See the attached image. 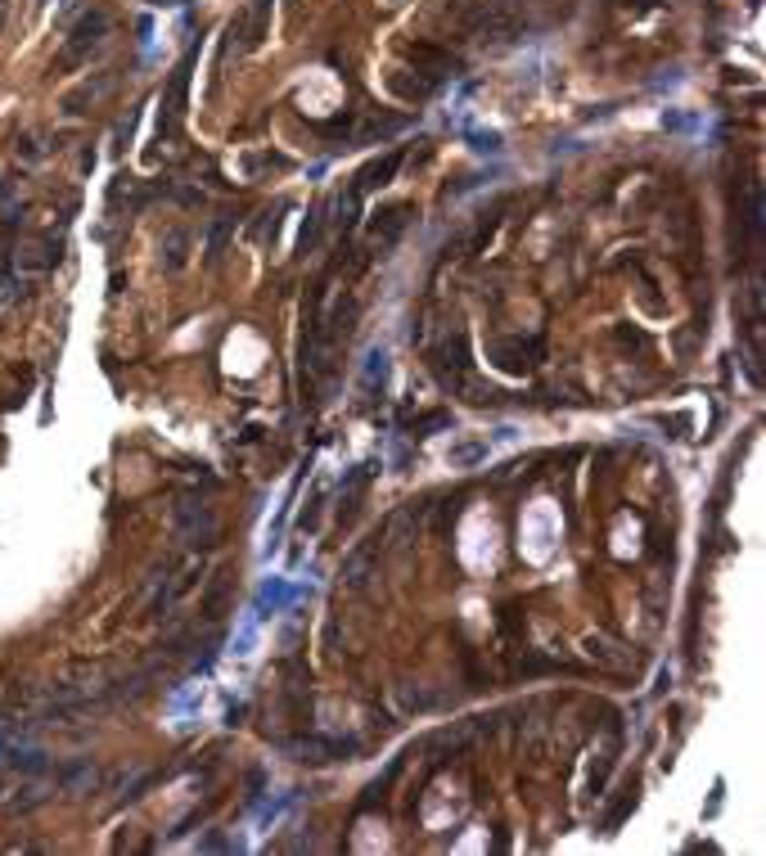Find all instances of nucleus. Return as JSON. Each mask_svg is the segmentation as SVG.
Wrapping results in <instances>:
<instances>
[{
  "instance_id": "1",
  "label": "nucleus",
  "mask_w": 766,
  "mask_h": 856,
  "mask_svg": "<svg viewBox=\"0 0 766 856\" xmlns=\"http://www.w3.org/2000/svg\"><path fill=\"white\" fill-rule=\"evenodd\" d=\"M104 33H109V14H104V10H90V14L73 27V41L64 46V64H77L86 50H96V46L104 41Z\"/></svg>"
},
{
  "instance_id": "2",
  "label": "nucleus",
  "mask_w": 766,
  "mask_h": 856,
  "mask_svg": "<svg viewBox=\"0 0 766 856\" xmlns=\"http://www.w3.org/2000/svg\"><path fill=\"white\" fill-rule=\"evenodd\" d=\"M293 600V591L285 587V577H271V582H262V591H258V614H262V608L271 604V614H275V608H285Z\"/></svg>"
}]
</instances>
